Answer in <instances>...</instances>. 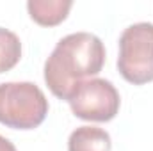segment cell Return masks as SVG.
I'll use <instances>...</instances> for the list:
<instances>
[{
  "instance_id": "obj_1",
  "label": "cell",
  "mask_w": 153,
  "mask_h": 151,
  "mask_svg": "<svg viewBox=\"0 0 153 151\" xmlns=\"http://www.w3.org/2000/svg\"><path fill=\"white\" fill-rule=\"evenodd\" d=\"M105 46L91 32H75L62 38L45 62V82L59 100L70 98L78 84L102 71Z\"/></svg>"
},
{
  "instance_id": "obj_2",
  "label": "cell",
  "mask_w": 153,
  "mask_h": 151,
  "mask_svg": "<svg viewBox=\"0 0 153 151\" xmlns=\"http://www.w3.org/2000/svg\"><path fill=\"white\" fill-rule=\"evenodd\" d=\"M48 114V100L32 82L0 84V123L14 130H34Z\"/></svg>"
},
{
  "instance_id": "obj_3",
  "label": "cell",
  "mask_w": 153,
  "mask_h": 151,
  "mask_svg": "<svg viewBox=\"0 0 153 151\" xmlns=\"http://www.w3.org/2000/svg\"><path fill=\"white\" fill-rule=\"evenodd\" d=\"M117 70L134 85H144L153 80V23L139 21L123 30Z\"/></svg>"
},
{
  "instance_id": "obj_4",
  "label": "cell",
  "mask_w": 153,
  "mask_h": 151,
  "mask_svg": "<svg viewBox=\"0 0 153 151\" xmlns=\"http://www.w3.org/2000/svg\"><path fill=\"white\" fill-rule=\"evenodd\" d=\"M68 103L71 112L80 119L107 123L117 115L121 98L112 82L105 78H89L73 89Z\"/></svg>"
},
{
  "instance_id": "obj_5",
  "label": "cell",
  "mask_w": 153,
  "mask_h": 151,
  "mask_svg": "<svg viewBox=\"0 0 153 151\" xmlns=\"http://www.w3.org/2000/svg\"><path fill=\"white\" fill-rule=\"evenodd\" d=\"M71 5H73L71 0H29L27 2L30 18L43 27H53L64 21Z\"/></svg>"
},
{
  "instance_id": "obj_6",
  "label": "cell",
  "mask_w": 153,
  "mask_h": 151,
  "mask_svg": "<svg viewBox=\"0 0 153 151\" xmlns=\"http://www.w3.org/2000/svg\"><path fill=\"white\" fill-rule=\"evenodd\" d=\"M109 132L98 126H78L68 139V151H111Z\"/></svg>"
},
{
  "instance_id": "obj_7",
  "label": "cell",
  "mask_w": 153,
  "mask_h": 151,
  "mask_svg": "<svg viewBox=\"0 0 153 151\" xmlns=\"http://www.w3.org/2000/svg\"><path fill=\"white\" fill-rule=\"evenodd\" d=\"M22 57V43L20 38L0 27V73L13 70Z\"/></svg>"
},
{
  "instance_id": "obj_8",
  "label": "cell",
  "mask_w": 153,
  "mask_h": 151,
  "mask_svg": "<svg viewBox=\"0 0 153 151\" xmlns=\"http://www.w3.org/2000/svg\"><path fill=\"white\" fill-rule=\"evenodd\" d=\"M0 151H16V148H14V144L9 139L0 135Z\"/></svg>"
}]
</instances>
